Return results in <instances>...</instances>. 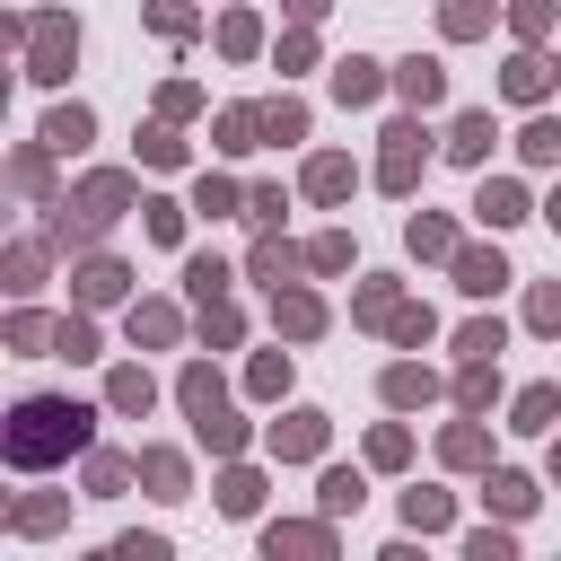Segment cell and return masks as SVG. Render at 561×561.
Listing matches in <instances>:
<instances>
[{
	"mask_svg": "<svg viewBox=\"0 0 561 561\" xmlns=\"http://www.w3.org/2000/svg\"><path fill=\"white\" fill-rule=\"evenodd\" d=\"M543 219H552V228H561V193H552V202H543Z\"/></svg>",
	"mask_w": 561,
	"mask_h": 561,
	"instance_id": "cell-40",
	"label": "cell"
},
{
	"mask_svg": "<svg viewBox=\"0 0 561 561\" xmlns=\"http://www.w3.org/2000/svg\"><path fill=\"white\" fill-rule=\"evenodd\" d=\"M219 44H228V53H254V18H245V9H237V18H219Z\"/></svg>",
	"mask_w": 561,
	"mask_h": 561,
	"instance_id": "cell-31",
	"label": "cell"
},
{
	"mask_svg": "<svg viewBox=\"0 0 561 561\" xmlns=\"http://www.w3.org/2000/svg\"><path fill=\"white\" fill-rule=\"evenodd\" d=\"M70 44H79V35H70L61 18H44V26H35V79H61V61H70Z\"/></svg>",
	"mask_w": 561,
	"mask_h": 561,
	"instance_id": "cell-4",
	"label": "cell"
},
{
	"mask_svg": "<svg viewBox=\"0 0 561 561\" xmlns=\"http://www.w3.org/2000/svg\"><path fill=\"white\" fill-rule=\"evenodd\" d=\"M324 508H359V473H324Z\"/></svg>",
	"mask_w": 561,
	"mask_h": 561,
	"instance_id": "cell-36",
	"label": "cell"
},
{
	"mask_svg": "<svg viewBox=\"0 0 561 561\" xmlns=\"http://www.w3.org/2000/svg\"><path fill=\"white\" fill-rule=\"evenodd\" d=\"M114 289H123L114 263H88V272H79V298H114Z\"/></svg>",
	"mask_w": 561,
	"mask_h": 561,
	"instance_id": "cell-29",
	"label": "cell"
},
{
	"mask_svg": "<svg viewBox=\"0 0 561 561\" xmlns=\"http://www.w3.org/2000/svg\"><path fill=\"white\" fill-rule=\"evenodd\" d=\"M263 131H272V140H298V131H307V105H289V96L263 105Z\"/></svg>",
	"mask_w": 561,
	"mask_h": 561,
	"instance_id": "cell-19",
	"label": "cell"
},
{
	"mask_svg": "<svg viewBox=\"0 0 561 561\" xmlns=\"http://www.w3.org/2000/svg\"><path fill=\"white\" fill-rule=\"evenodd\" d=\"M123 202H131V184H123V175H88V184H79V202H70V210H79V237H96Z\"/></svg>",
	"mask_w": 561,
	"mask_h": 561,
	"instance_id": "cell-3",
	"label": "cell"
},
{
	"mask_svg": "<svg viewBox=\"0 0 561 561\" xmlns=\"http://www.w3.org/2000/svg\"><path fill=\"white\" fill-rule=\"evenodd\" d=\"M473 210H482L491 228H508V219H526V193H517V184H482V202H473Z\"/></svg>",
	"mask_w": 561,
	"mask_h": 561,
	"instance_id": "cell-12",
	"label": "cell"
},
{
	"mask_svg": "<svg viewBox=\"0 0 561 561\" xmlns=\"http://www.w3.org/2000/svg\"><path fill=\"white\" fill-rule=\"evenodd\" d=\"M438 456H447V465H482L491 447H482V430H447V438H438Z\"/></svg>",
	"mask_w": 561,
	"mask_h": 561,
	"instance_id": "cell-21",
	"label": "cell"
},
{
	"mask_svg": "<svg viewBox=\"0 0 561 561\" xmlns=\"http://www.w3.org/2000/svg\"><path fill=\"white\" fill-rule=\"evenodd\" d=\"M333 96H342V105H368V96H377V61H342V70H333Z\"/></svg>",
	"mask_w": 561,
	"mask_h": 561,
	"instance_id": "cell-9",
	"label": "cell"
},
{
	"mask_svg": "<svg viewBox=\"0 0 561 561\" xmlns=\"http://www.w3.org/2000/svg\"><path fill=\"white\" fill-rule=\"evenodd\" d=\"M167 333H175L167 307H131V342H167Z\"/></svg>",
	"mask_w": 561,
	"mask_h": 561,
	"instance_id": "cell-25",
	"label": "cell"
},
{
	"mask_svg": "<svg viewBox=\"0 0 561 561\" xmlns=\"http://www.w3.org/2000/svg\"><path fill=\"white\" fill-rule=\"evenodd\" d=\"M403 517H412V526H447V491H412Z\"/></svg>",
	"mask_w": 561,
	"mask_h": 561,
	"instance_id": "cell-27",
	"label": "cell"
},
{
	"mask_svg": "<svg viewBox=\"0 0 561 561\" xmlns=\"http://www.w3.org/2000/svg\"><path fill=\"white\" fill-rule=\"evenodd\" d=\"M307 193H316V202H342V193H351V158H316V167H307Z\"/></svg>",
	"mask_w": 561,
	"mask_h": 561,
	"instance_id": "cell-11",
	"label": "cell"
},
{
	"mask_svg": "<svg viewBox=\"0 0 561 561\" xmlns=\"http://www.w3.org/2000/svg\"><path fill=\"white\" fill-rule=\"evenodd\" d=\"M526 316H535L543 333H561V289H535V307H526Z\"/></svg>",
	"mask_w": 561,
	"mask_h": 561,
	"instance_id": "cell-39",
	"label": "cell"
},
{
	"mask_svg": "<svg viewBox=\"0 0 561 561\" xmlns=\"http://www.w3.org/2000/svg\"><path fill=\"white\" fill-rule=\"evenodd\" d=\"M140 473L158 482V500H175V491H184V456H140Z\"/></svg>",
	"mask_w": 561,
	"mask_h": 561,
	"instance_id": "cell-22",
	"label": "cell"
},
{
	"mask_svg": "<svg viewBox=\"0 0 561 561\" xmlns=\"http://www.w3.org/2000/svg\"><path fill=\"white\" fill-rule=\"evenodd\" d=\"M184 280H193V298H219V289H228V263H210V254H193V272H184Z\"/></svg>",
	"mask_w": 561,
	"mask_h": 561,
	"instance_id": "cell-24",
	"label": "cell"
},
{
	"mask_svg": "<svg viewBox=\"0 0 561 561\" xmlns=\"http://www.w3.org/2000/svg\"><path fill=\"white\" fill-rule=\"evenodd\" d=\"M307 263H316V272H342V263H351V237H316Z\"/></svg>",
	"mask_w": 561,
	"mask_h": 561,
	"instance_id": "cell-28",
	"label": "cell"
},
{
	"mask_svg": "<svg viewBox=\"0 0 561 561\" xmlns=\"http://www.w3.org/2000/svg\"><path fill=\"white\" fill-rule=\"evenodd\" d=\"M114 403H123V412H149V377L123 368V377H114Z\"/></svg>",
	"mask_w": 561,
	"mask_h": 561,
	"instance_id": "cell-30",
	"label": "cell"
},
{
	"mask_svg": "<svg viewBox=\"0 0 561 561\" xmlns=\"http://www.w3.org/2000/svg\"><path fill=\"white\" fill-rule=\"evenodd\" d=\"M272 447H280V456H316V447H324V421H316V412H289V421H272Z\"/></svg>",
	"mask_w": 561,
	"mask_h": 561,
	"instance_id": "cell-7",
	"label": "cell"
},
{
	"mask_svg": "<svg viewBox=\"0 0 561 561\" xmlns=\"http://www.w3.org/2000/svg\"><path fill=\"white\" fill-rule=\"evenodd\" d=\"M386 403H430V368H386Z\"/></svg>",
	"mask_w": 561,
	"mask_h": 561,
	"instance_id": "cell-16",
	"label": "cell"
},
{
	"mask_svg": "<svg viewBox=\"0 0 561 561\" xmlns=\"http://www.w3.org/2000/svg\"><path fill=\"white\" fill-rule=\"evenodd\" d=\"M447 158L482 167V158H491V114H456V131H447Z\"/></svg>",
	"mask_w": 561,
	"mask_h": 561,
	"instance_id": "cell-6",
	"label": "cell"
},
{
	"mask_svg": "<svg viewBox=\"0 0 561 561\" xmlns=\"http://www.w3.org/2000/svg\"><path fill=\"white\" fill-rule=\"evenodd\" d=\"M263 543H272V552H324V526H272Z\"/></svg>",
	"mask_w": 561,
	"mask_h": 561,
	"instance_id": "cell-23",
	"label": "cell"
},
{
	"mask_svg": "<svg viewBox=\"0 0 561 561\" xmlns=\"http://www.w3.org/2000/svg\"><path fill=\"white\" fill-rule=\"evenodd\" d=\"M44 140H53V149H79V140H88V114H79V105H61V114L44 123Z\"/></svg>",
	"mask_w": 561,
	"mask_h": 561,
	"instance_id": "cell-17",
	"label": "cell"
},
{
	"mask_svg": "<svg viewBox=\"0 0 561 561\" xmlns=\"http://www.w3.org/2000/svg\"><path fill=\"white\" fill-rule=\"evenodd\" d=\"M500 88H508V96H517V105H535V96H543V88H552V61H543V53H517V61H508V79H500Z\"/></svg>",
	"mask_w": 561,
	"mask_h": 561,
	"instance_id": "cell-5",
	"label": "cell"
},
{
	"mask_svg": "<svg viewBox=\"0 0 561 561\" xmlns=\"http://www.w3.org/2000/svg\"><path fill=\"white\" fill-rule=\"evenodd\" d=\"M219 508H237V517H245V508H254V473H228V491H219Z\"/></svg>",
	"mask_w": 561,
	"mask_h": 561,
	"instance_id": "cell-38",
	"label": "cell"
},
{
	"mask_svg": "<svg viewBox=\"0 0 561 561\" xmlns=\"http://www.w3.org/2000/svg\"><path fill=\"white\" fill-rule=\"evenodd\" d=\"M552 412H561V386H526L517 394V430H552Z\"/></svg>",
	"mask_w": 561,
	"mask_h": 561,
	"instance_id": "cell-14",
	"label": "cell"
},
{
	"mask_svg": "<svg viewBox=\"0 0 561 561\" xmlns=\"http://www.w3.org/2000/svg\"><path fill=\"white\" fill-rule=\"evenodd\" d=\"M289 263H298L289 245H254V272H263V280H289Z\"/></svg>",
	"mask_w": 561,
	"mask_h": 561,
	"instance_id": "cell-32",
	"label": "cell"
},
{
	"mask_svg": "<svg viewBox=\"0 0 561 561\" xmlns=\"http://www.w3.org/2000/svg\"><path fill=\"white\" fill-rule=\"evenodd\" d=\"M412 254H456V228L447 219H412Z\"/></svg>",
	"mask_w": 561,
	"mask_h": 561,
	"instance_id": "cell-20",
	"label": "cell"
},
{
	"mask_svg": "<svg viewBox=\"0 0 561 561\" xmlns=\"http://www.w3.org/2000/svg\"><path fill=\"white\" fill-rule=\"evenodd\" d=\"M254 131H263V114H245V105L219 114V149H254Z\"/></svg>",
	"mask_w": 561,
	"mask_h": 561,
	"instance_id": "cell-18",
	"label": "cell"
},
{
	"mask_svg": "<svg viewBox=\"0 0 561 561\" xmlns=\"http://www.w3.org/2000/svg\"><path fill=\"white\" fill-rule=\"evenodd\" d=\"M517 149H526L535 167H552V158H561V123H526V131H517Z\"/></svg>",
	"mask_w": 561,
	"mask_h": 561,
	"instance_id": "cell-15",
	"label": "cell"
},
{
	"mask_svg": "<svg viewBox=\"0 0 561 561\" xmlns=\"http://www.w3.org/2000/svg\"><path fill=\"white\" fill-rule=\"evenodd\" d=\"M500 280H508V263H500V254H456V289H473V298H491Z\"/></svg>",
	"mask_w": 561,
	"mask_h": 561,
	"instance_id": "cell-8",
	"label": "cell"
},
{
	"mask_svg": "<svg viewBox=\"0 0 561 561\" xmlns=\"http://www.w3.org/2000/svg\"><path fill=\"white\" fill-rule=\"evenodd\" d=\"M552 473H561V447H552Z\"/></svg>",
	"mask_w": 561,
	"mask_h": 561,
	"instance_id": "cell-41",
	"label": "cell"
},
{
	"mask_svg": "<svg viewBox=\"0 0 561 561\" xmlns=\"http://www.w3.org/2000/svg\"><path fill=\"white\" fill-rule=\"evenodd\" d=\"M491 500H500V508H508V517H526V508H535V491H526V482H517V473H491Z\"/></svg>",
	"mask_w": 561,
	"mask_h": 561,
	"instance_id": "cell-26",
	"label": "cell"
},
{
	"mask_svg": "<svg viewBox=\"0 0 561 561\" xmlns=\"http://www.w3.org/2000/svg\"><path fill=\"white\" fill-rule=\"evenodd\" d=\"M394 88H403L412 105H438V88H447V79H438V61H403V70H394Z\"/></svg>",
	"mask_w": 561,
	"mask_h": 561,
	"instance_id": "cell-10",
	"label": "cell"
},
{
	"mask_svg": "<svg viewBox=\"0 0 561 561\" xmlns=\"http://www.w3.org/2000/svg\"><path fill=\"white\" fill-rule=\"evenodd\" d=\"M368 456H377V465H403V456H412V438H403V430H377V438H368Z\"/></svg>",
	"mask_w": 561,
	"mask_h": 561,
	"instance_id": "cell-35",
	"label": "cell"
},
{
	"mask_svg": "<svg viewBox=\"0 0 561 561\" xmlns=\"http://www.w3.org/2000/svg\"><path fill=\"white\" fill-rule=\"evenodd\" d=\"M272 316H280V333H298V342H307V333H316V324H324V307H316V298H307V289H289V298H280V307H272Z\"/></svg>",
	"mask_w": 561,
	"mask_h": 561,
	"instance_id": "cell-13",
	"label": "cell"
},
{
	"mask_svg": "<svg viewBox=\"0 0 561 561\" xmlns=\"http://www.w3.org/2000/svg\"><path fill=\"white\" fill-rule=\"evenodd\" d=\"M70 447H88V412L79 403H61V394H35V403H18V421H9V465H53V456H70Z\"/></svg>",
	"mask_w": 561,
	"mask_h": 561,
	"instance_id": "cell-1",
	"label": "cell"
},
{
	"mask_svg": "<svg viewBox=\"0 0 561 561\" xmlns=\"http://www.w3.org/2000/svg\"><path fill=\"white\" fill-rule=\"evenodd\" d=\"M447 35H482V0H456L447 9Z\"/></svg>",
	"mask_w": 561,
	"mask_h": 561,
	"instance_id": "cell-37",
	"label": "cell"
},
{
	"mask_svg": "<svg viewBox=\"0 0 561 561\" xmlns=\"http://www.w3.org/2000/svg\"><path fill=\"white\" fill-rule=\"evenodd\" d=\"M456 351H465V359H491V351H500V324H465V342H456Z\"/></svg>",
	"mask_w": 561,
	"mask_h": 561,
	"instance_id": "cell-33",
	"label": "cell"
},
{
	"mask_svg": "<svg viewBox=\"0 0 561 561\" xmlns=\"http://www.w3.org/2000/svg\"><path fill=\"white\" fill-rule=\"evenodd\" d=\"M280 386H289V359L263 351V359H254V394H280Z\"/></svg>",
	"mask_w": 561,
	"mask_h": 561,
	"instance_id": "cell-34",
	"label": "cell"
},
{
	"mask_svg": "<svg viewBox=\"0 0 561 561\" xmlns=\"http://www.w3.org/2000/svg\"><path fill=\"white\" fill-rule=\"evenodd\" d=\"M412 175H421V123H394L386 131V158H377V184L386 193H412Z\"/></svg>",
	"mask_w": 561,
	"mask_h": 561,
	"instance_id": "cell-2",
	"label": "cell"
}]
</instances>
